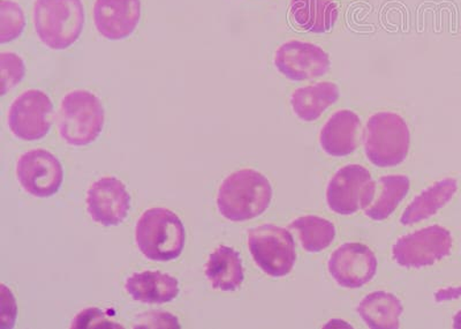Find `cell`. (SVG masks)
<instances>
[{
	"label": "cell",
	"mask_w": 461,
	"mask_h": 329,
	"mask_svg": "<svg viewBox=\"0 0 461 329\" xmlns=\"http://www.w3.org/2000/svg\"><path fill=\"white\" fill-rule=\"evenodd\" d=\"M435 300L438 303L447 302L461 298V287H448L446 289H440L435 293Z\"/></svg>",
	"instance_id": "obj_27"
},
{
	"label": "cell",
	"mask_w": 461,
	"mask_h": 329,
	"mask_svg": "<svg viewBox=\"0 0 461 329\" xmlns=\"http://www.w3.org/2000/svg\"><path fill=\"white\" fill-rule=\"evenodd\" d=\"M452 324H454V328L461 329V311H459L458 314H456L454 320H452Z\"/></svg>",
	"instance_id": "obj_28"
},
{
	"label": "cell",
	"mask_w": 461,
	"mask_h": 329,
	"mask_svg": "<svg viewBox=\"0 0 461 329\" xmlns=\"http://www.w3.org/2000/svg\"><path fill=\"white\" fill-rule=\"evenodd\" d=\"M366 155L378 168H393L405 161L411 145V132L405 119L393 111L370 116L364 133Z\"/></svg>",
	"instance_id": "obj_5"
},
{
	"label": "cell",
	"mask_w": 461,
	"mask_h": 329,
	"mask_svg": "<svg viewBox=\"0 0 461 329\" xmlns=\"http://www.w3.org/2000/svg\"><path fill=\"white\" fill-rule=\"evenodd\" d=\"M135 241L151 261L176 260L186 244V230L176 213L167 208L147 209L135 227Z\"/></svg>",
	"instance_id": "obj_4"
},
{
	"label": "cell",
	"mask_w": 461,
	"mask_h": 329,
	"mask_svg": "<svg viewBox=\"0 0 461 329\" xmlns=\"http://www.w3.org/2000/svg\"><path fill=\"white\" fill-rule=\"evenodd\" d=\"M142 16L141 0H95L93 19L105 40L123 41L137 31Z\"/></svg>",
	"instance_id": "obj_13"
},
{
	"label": "cell",
	"mask_w": 461,
	"mask_h": 329,
	"mask_svg": "<svg viewBox=\"0 0 461 329\" xmlns=\"http://www.w3.org/2000/svg\"><path fill=\"white\" fill-rule=\"evenodd\" d=\"M273 187L269 179L253 169L234 171L220 185L217 209L224 219L244 222L255 219L269 208Z\"/></svg>",
	"instance_id": "obj_1"
},
{
	"label": "cell",
	"mask_w": 461,
	"mask_h": 329,
	"mask_svg": "<svg viewBox=\"0 0 461 329\" xmlns=\"http://www.w3.org/2000/svg\"><path fill=\"white\" fill-rule=\"evenodd\" d=\"M0 69H2V96H6L8 90L14 88L23 79L26 65L14 52L0 53Z\"/></svg>",
	"instance_id": "obj_25"
},
{
	"label": "cell",
	"mask_w": 461,
	"mask_h": 329,
	"mask_svg": "<svg viewBox=\"0 0 461 329\" xmlns=\"http://www.w3.org/2000/svg\"><path fill=\"white\" fill-rule=\"evenodd\" d=\"M125 289L131 297L148 304L170 303L178 297V279L162 271H141L127 278Z\"/></svg>",
	"instance_id": "obj_17"
},
{
	"label": "cell",
	"mask_w": 461,
	"mask_h": 329,
	"mask_svg": "<svg viewBox=\"0 0 461 329\" xmlns=\"http://www.w3.org/2000/svg\"><path fill=\"white\" fill-rule=\"evenodd\" d=\"M53 105L42 90L29 89L15 98L8 109V127L15 138L36 142L50 132Z\"/></svg>",
	"instance_id": "obj_8"
},
{
	"label": "cell",
	"mask_w": 461,
	"mask_h": 329,
	"mask_svg": "<svg viewBox=\"0 0 461 329\" xmlns=\"http://www.w3.org/2000/svg\"><path fill=\"white\" fill-rule=\"evenodd\" d=\"M361 121L354 111L339 110L333 114L320 133V145L332 158H344L359 146Z\"/></svg>",
	"instance_id": "obj_15"
},
{
	"label": "cell",
	"mask_w": 461,
	"mask_h": 329,
	"mask_svg": "<svg viewBox=\"0 0 461 329\" xmlns=\"http://www.w3.org/2000/svg\"><path fill=\"white\" fill-rule=\"evenodd\" d=\"M458 180L452 177L432 184L420 193L405 209L401 219L402 224L411 225L434 216L454 199L456 193L458 192Z\"/></svg>",
	"instance_id": "obj_20"
},
{
	"label": "cell",
	"mask_w": 461,
	"mask_h": 329,
	"mask_svg": "<svg viewBox=\"0 0 461 329\" xmlns=\"http://www.w3.org/2000/svg\"><path fill=\"white\" fill-rule=\"evenodd\" d=\"M60 138L73 147L96 142L105 125V110L100 97L85 89L66 94L57 114Z\"/></svg>",
	"instance_id": "obj_3"
},
{
	"label": "cell",
	"mask_w": 461,
	"mask_h": 329,
	"mask_svg": "<svg viewBox=\"0 0 461 329\" xmlns=\"http://www.w3.org/2000/svg\"><path fill=\"white\" fill-rule=\"evenodd\" d=\"M275 68L291 81H307L325 76L331 68L330 57L320 45L291 40L278 47Z\"/></svg>",
	"instance_id": "obj_9"
},
{
	"label": "cell",
	"mask_w": 461,
	"mask_h": 329,
	"mask_svg": "<svg viewBox=\"0 0 461 329\" xmlns=\"http://www.w3.org/2000/svg\"><path fill=\"white\" fill-rule=\"evenodd\" d=\"M410 178L405 175H390L372 180L362 201V208L369 219L383 221L396 211L410 191Z\"/></svg>",
	"instance_id": "obj_16"
},
{
	"label": "cell",
	"mask_w": 461,
	"mask_h": 329,
	"mask_svg": "<svg viewBox=\"0 0 461 329\" xmlns=\"http://www.w3.org/2000/svg\"><path fill=\"white\" fill-rule=\"evenodd\" d=\"M16 178L29 195L47 199L60 190L64 170L59 160L50 151H29L16 163Z\"/></svg>",
	"instance_id": "obj_10"
},
{
	"label": "cell",
	"mask_w": 461,
	"mask_h": 329,
	"mask_svg": "<svg viewBox=\"0 0 461 329\" xmlns=\"http://www.w3.org/2000/svg\"><path fill=\"white\" fill-rule=\"evenodd\" d=\"M402 304L397 296L375 291L366 296L357 306V314L369 328L397 329L401 326Z\"/></svg>",
	"instance_id": "obj_22"
},
{
	"label": "cell",
	"mask_w": 461,
	"mask_h": 329,
	"mask_svg": "<svg viewBox=\"0 0 461 329\" xmlns=\"http://www.w3.org/2000/svg\"><path fill=\"white\" fill-rule=\"evenodd\" d=\"M329 273L340 287L357 289L376 275L377 259L372 250L360 242H345L331 254Z\"/></svg>",
	"instance_id": "obj_12"
},
{
	"label": "cell",
	"mask_w": 461,
	"mask_h": 329,
	"mask_svg": "<svg viewBox=\"0 0 461 329\" xmlns=\"http://www.w3.org/2000/svg\"><path fill=\"white\" fill-rule=\"evenodd\" d=\"M372 175L360 164H348L332 176L327 187V203L339 215H353L362 208Z\"/></svg>",
	"instance_id": "obj_14"
},
{
	"label": "cell",
	"mask_w": 461,
	"mask_h": 329,
	"mask_svg": "<svg viewBox=\"0 0 461 329\" xmlns=\"http://www.w3.org/2000/svg\"><path fill=\"white\" fill-rule=\"evenodd\" d=\"M291 228L298 233L303 250L310 253L322 252L336 237V228L332 222L320 216L298 217L292 222Z\"/></svg>",
	"instance_id": "obj_23"
},
{
	"label": "cell",
	"mask_w": 461,
	"mask_h": 329,
	"mask_svg": "<svg viewBox=\"0 0 461 329\" xmlns=\"http://www.w3.org/2000/svg\"><path fill=\"white\" fill-rule=\"evenodd\" d=\"M32 23L39 40L55 51L71 48L86 24L82 0H35Z\"/></svg>",
	"instance_id": "obj_2"
},
{
	"label": "cell",
	"mask_w": 461,
	"mask_h": 329,
	"mask_svg": "<svg viewBox=\"0 0 461 329\" xmlns=\"http://www.w3.org/2000/svg\"><path fill=\"white\" fill-rule=\"evenodd\" d=\"M26 27L23 7L14 0L0 3V43L14 42L22 36Z\"/></svg>",
	"instance_id": "obj_24"
},
{
	"label": "cell",
	"mask_w": 461,
	"mask_h": 329,
	"mask_svg": "<svg viewBox=\"0 0 461 329\" xmlns=\"http://www.w3.org/2000/svg\"><path fill=\"white\" fill-rule=\"evenodd\" d=\"M454 240L440 225L418 230L399 238L393 246V257L399 266L420 270L450 256Z\"/></svg>",
	"instance_id": "obj_7"
},
{
	"label": "cell",
	"mask_w": 461,
	"mask_h": 329,
	"mask_svg": "<svg viewBox=\"0 0 461 329\" xmlns=\"http://www.w3.org/2000/svg\"><path fill=\"white\" fill-rule=\"evenodd\" d=\"M73 328H119L117 324L109 322L97 308H89L77 315Z\"/></svg>",
	"instance_id": "obj_26"
},
{
	"label": "cell",
	"mask_w": 461,
	"mask_h": 329,
	"mask_svg": "<svg viewBox=\"0 0 461 329\" xmlns=\"http://www.w3.org/2000/svg\"><path fill=\"white\" fill-rule=\"evenodd\" d=\"M205 275L215 290L240 289L245 279L240 254L229 246H220L210 254L205 266Z\"/></svg>",
	"instance_id": "obj_21"
},
{
	"label": "cell",
	"mask_w": 461,
	"mask_h": 329,
	"mask_svg": "<svg viewBox=\"0 0 461 329\" xmlns=\"http://www.w3.org/2000/svg\"><path fill=\"white\" fill-rule=\"evenodd\" d=\"M340 90L335 82H319L295 89L290 98L292 110L303 122H315L339 100Z\"/></svg>",
	"instance_id": "obj_19"
},
{
	"label": "cell",
	"mask_w": 461,
	"mask_h": 329,
	"mask_svg": "<svg viewBox=\"0 0 461 329\" xmlns=\"http://www.w3.org/2000/svg\"><path fill=\"white\" fill-rule=\"evenodd\" d=\"M339 16L335 0H291V22L299 31L325 34L336 26Z\"/></svg>",
	"instance_id": "obj_18"
},
{
	"label": "cell",
	"mask_w": 461,
	"mask_h": 329,
	"mask_svg": "<svg viewBox=\"0 0 461 329\" xmlns=\"http://www.w3.org/2000/svg\"><path fill=\"white\" fill-rule=\"evenodd\" d=\"M131 196L126 185L113 176L102 177L86 192V211L103 227H118L129 215Z\"/></svg>",
	"instance_id": "obj_11"
},
{
	"label": "cell",
	"mask_w": 461,
	"mask_h": 329,
	"mask_svg": "<svg viewBox=\"0 0 461 329\" xmlns=\"http://www.w3.org/2000/svg\"><path fill=\"white\" fill-rule=\"evenodd\" d=\"M249 248L255 263L271 278L286 277L294 270L295 242L285 228L263 224L250 229Z\"/></svg>",
	"instance_id": "obj_6"
}]
</instances>
